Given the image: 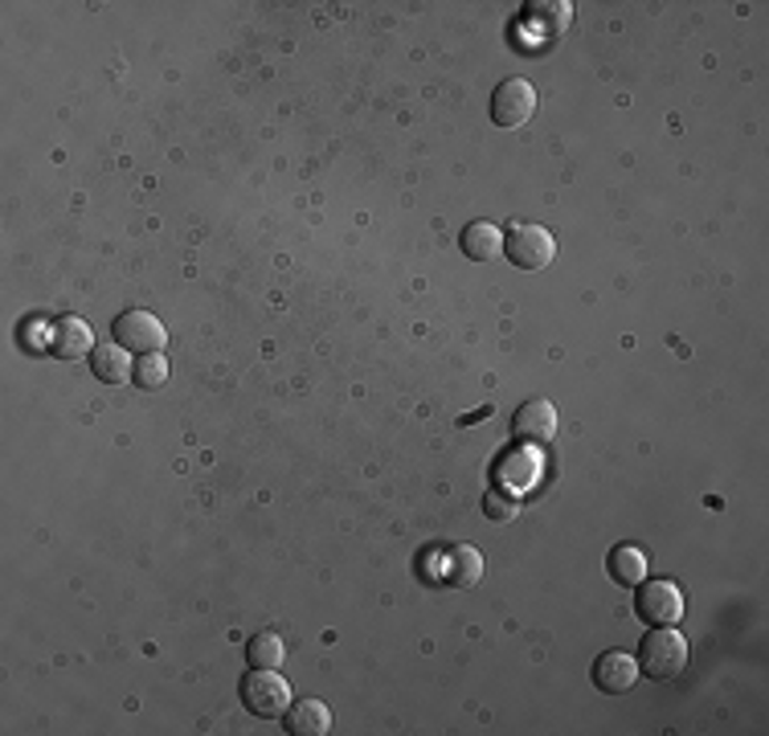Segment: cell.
Returning <instances> with one entry per match:
<instances>
[{
	"instance_id": "9c48e42d",
	"label": "cell",
	"mask_w": 769,
	"mask_h": 736,
	"mask_svg": "<svg viewBox=\"0 0 769 736\" xmlns=\"http://www.w3.org/2000/svg\"><path fill=\"white\" fill-rule=\"evenodd\" d=\"M594 683L597 692H606V696H626L638 683V659L626 655V651H606L594 663Z\"/></svg>"
},
{
	"instance_id": "7a4b0ae2",
	"label": "cell",
	"mask_w": 769,
	"mask_h": 736,
	"mask_svg": "<svg viewBox=\"0 0 769 736\" xmlns=\"http://www.w3.org/2000/svg\"><path fill=\"white\" fill-rule=\"evenodd\" d=\"M242 704L262 721L287 716L291 708V683L279 675V667H250V675L242 680Z\"/></svg>"
},
{
	"instance_id": "6da1fadb",
	"label": "cell",
	"mask_w": 769,
	"mask_h": 736,
	"mask_svg": "<svg viewBox=\"0 0 769 736\" xmlns=\"http://www.w3.org/2000/svg\"><path fill=\"white\" fill-rule=\"evenodd\" d=\"M688 667V639L672 626L647 630V639L638 646V671H647L651 680H675Z\"/></svg>"
},
{
	"instance_id": "8992f818",
	"label": "cell",
	"mask_w": 769,
	"mask_h": 736,
	"mask_svg": "<svg viewBox=\"0 0 769 736\" xmlns=\"http://www.w3.org/2000/svg\"><path fill=\"white\" fill-rule=\"evenodd\" d=\"M635 610L651 626H679V618H684V593L672 581H647V585L638 589Z\"/></svg>"
},
{
	"instance_id": "4fadbf2b",
	"label": "cell",
	"mask_w": 769,
	"mask_h": 736,
	"mask_svg": "<svg viewBox=\"0 0 769 736\" xmlns=\"http://www.w3.org/2000/svg\"><path fill=\"white\" fill-rule=\"evenodd\" d=\"M446 569L443 577L450 581L455 589H471L484 581V552L471 549V545H455V549L446 552Z\"/></svg>"
},
{
	"instance_id": "e0dca14e",
	"label": "cell",
	"mask_w": 769,
	"mask_h": 736,
	"mask_svg": "<svg viewBox=\"0 0 769 736\" xmlns=\"http://www.w3.org/2000/svg\"><path fill=\"white\" fill-rule=\"evenodd\" d=\"M246 655H250V667H279L283 663V655H287V646H283V639L279 634H254L250 639V646H246Z\"/></svg>"
},
{
	"instance_id": "8fae6325",
	"label": "cell",
	"mask_w": 769,
	"mask_h": 736,
	"mask_svg": "<svg viewBox=\"0 0 769 736\" xmlns=\"http://www.w3.org/2000/svg\"><path fill=\"white\" fill-rule=\"evenodd\" d=\"M287 733L295 736L332 733V712H328L324 699H291V708H287Z\"/></svg>"
},
{
	"instance_id": "9a60e30c",
	"label": "cell",
	"mask_w": 769,
	"mask_h": 736,
	"mask_svg": "<svg viewBox=\"0 0 769 736\" xmlns=\"http://www.w3.org/2000/svg\"><path fill=\"white\" fill-rule=\"evenodd\" d=\"M463 255L471 258V262H491V258L503 250V234L491 221H471V226L463 229Z\"/></svg>"
},
{
	"instance_id": "2e32d148",
	"label": "cell",
	"mask_w": 769,
	"mask_h": 736,
	"mask_svg": "<svg viewBox=\"0 0 769 736\" xmlns=\"http://www.w3.org/2000/svg\"><path fill=\"white\" fill-rule=\"evenodd\" d=\"M606 569L619 585H643V581H647V557H643L635 545H619V549L610 552Z\"/></svg>"
},
{
	"instance_id": "52a82bcc",
	"label": "cell",
	"mask_w": 769,
	"mask_h": 736,
	"mask_svg": "<svg viewBox=\"0 0 769 736\" xmlns=\"http://www.w3.org/2000/svg\"><path fill=\"white\" fill-rule=\"evenodd\" d=\"M512 434L520 446H549L557 438L553 402H524L512 417Z\"/></svg>"
},
{
	"instance_id": "d6986e66",
	"label": "cell",
	"mask_w": 769,
	"mask_h": 736,
	"mask_svg": "<svg viewBox=\"0 0 769 736\" xmlns=\"http://www.w3.org/2000/svg\"><path fill=\"white\" fill-rule=\"evenodd\" d=\"M484 516L487 520H496V524H508L520 516V499L512 496V491H487L484 496Z\"/></svg>"
},
{
	"instance_id": "5bb4252c",
	"label": "cell",
	"mask_w": 769,
	"mask_h": 736,
	"mask_svg": "<svg viewBox=\"0 0 769 736\" xmlns=\"http://www.w3.org/2000/svg\"><path fill=\"white\" fill-rule=\"evenodd\" d=\"M91 373H95L98 381H107V385L132 381V373H135L132 352L123 349V344H98V349L91 352Z\"/></svg>"
},
{
	"instance_id": "5b68a950",
	"label": "cell",
	"mask_w": 769,
	"mask_h": 736,
	"mask_svg": "<svg viewBox=\"0 0 769 736\" xmlns=\"http://www.w3.org/2000/svg\"><path fill=\"white\" fill-rule=\"evenodd\" d=\"M111 332H115V344H123L127 352H139V356L160 352L168 344V332L152 311H123V315H115Z\"/></svg>"
},
{
	"instance_id": "ba28073f",
	"label": "cell",
	"mask_w": 769,
	"mask_h": 736,
	"mask_svg": "<svg viewBox=\"0 0 769 736\" xmlns=\"http://www.w3.org/2000/svg\"><path fill=\"white\" fill-rule=\"evenodd\" d=\"M95 332H91V323L79 320V315H62V320L50 328V352H54L58 361H82L86 352H95Z\"/></svg>"
},
{
	"instance_id": "30bf717a",
	"label": "cell",
	"mask_w": 769,
	"mask_h": 736,
	"mask_svg": "<svg viewBox=\"0 0 769 736\" xmlns=\"http://www.w3.org/2000/svg\"><path fill=\"white\" fill-rule=\"evenodd\" d=\"M540 475V458L532 455V446H516V450H508V455L500 458V467H496V479L503 483V491H524V487H532Z\"/></svg>"
},
{
	"instance_id": "3957f363",
	"label": "cell",
	"mask_w": 769,
	"mask_h": 736,
	"mask_svg": "<svg viewBox=\"0 0 769 736\" xmlns=\"http://www.w3.org/2000/svg\"><path fill=\"white\" fill-rule=\"evenodd\" d=\"M503 255L516 270H544L557 258V238L540 226H512L503 234Z\"/></svg>"
},
{
	"instance_id": "277c9868",
	"label": "cell",
	"mask_w": 769,
	"mask_h": 736,
	"mask_svg": "<svg viewBox=\"0 0 769 736\" xmlns=\"http://www.w3.org/2000/svg\"><path fill=\"white\" fill-rule=\"evenodd\" d=\"M537 111V86L528 79H503L491 91V123L496 127H524Z\"/></svg>"
},
{
	"instance_id": "7c38bea8",
	"label": "cell",
	"mask_w": 769,
	"mask_h": 736,
	"mask_svg": "<svg viewBox=\"0 0 769 736\" xmlns=\"http://www.w3.org/2000/svg\"><path fill=\"white\" fill-rule=\"evenodd\" d=\"M524 21L537 33H544V38H561L569 29V21H573V4L569 0H528L524 4Z\"/></svg>"
},
{
	"instance_id": "ac0fdd59",
	"label": "cell",
	"mask_w": 769,
	"mask_h": 736,
	"mask_svg": "<svg viewBox=\"0 0 769 736\" xmlns=\"http://www.w3.org/2000/svg\"><path fill=\"white\" fill-rule=\"evenodd\" d=\"M132 381L139 388H164L168 385V361H164L160 352H148V356H139L135 361V373H132Z\"/></svg>"
}]
</instances>
